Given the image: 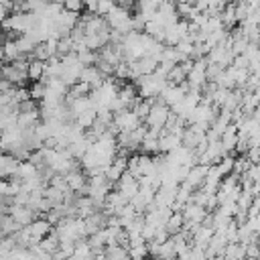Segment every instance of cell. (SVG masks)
I'll use <instances>...</instances> for the list:
<instances>
[{"label":"cell","mask_w":260,"mask_h":260,"mask_svg":"<svg viewBox=\"0 0 260 260\" xmlns=\"http://www.w3.org/2000/svg\"><path fill=\"white\" fill-rule=\"evenodd\" d=\"M136 65H138V69H140V73H152V71H154V67H156V61H154L152 57H148V55H144V57H140V59H136Z\"/></svg>","instance_id":"15"},{"label":"cell","mask_w":260,"mask_h":260,"mask_svg":"<svg viewBox=\"0 0 260 260\" xmlns=\"http://www.w3.org/2000/svg\"><path fill=\"white\" fill-rule=\"evenodd\" d=\"M43 73H45V61L30 59V61H28V67H26V77H28V81H39Z\"/></svg>","instance_id":"3"},{"label":"cell","mask_w":260,"mask_h":260,"mask_svg":"<svg viewBox=\"0 0 260 260\" xmlns=\"http://www.w3.org/2000/svg\"><path fill=\"white\" fill-rule=\"evenodd\" d=\"M83 45L89 49V51H98L102 45H106L104 41H102V37L98 35V32H93V35H85L83 37Z\"/></svg>","instance_id":"16"},{"label":"cell","mask_w":260,"mask_h":260,"mask_svg":"<svg viewBox=\"0 0 260 260\" xmlns=\"http://www.w3.org/2000/svg\"><path fill=\"white\" fill-rule=\"evenodd\" d=\"M183 213L181 211H171V215H169V219L165 221V230L169 232V234H177L179 230H181V225H183Z\"/></svg>","instance_id":"6"},{"label":"cell","mask_w":260,"mask_h":260,"mask_svg":"<svg viewBox=\"0 0 260 260\" xmlns=\"http://www.w3.org/2000/svg\"><path fill=\"white\" fill-rule=\"evenodd\" d=\"M2 51H4V61H8V63L24 55V53L18 51V47H16L14 41H4V43H2Z\"/></svg>","instance_id":"7"},{"label":"cell","mask_w":260,"mask_h":260,"mask_svg":"<svg viewBox=\"0 0 260 260\" xmlns=\"http://www.w3.org/2000/svg\"><path fill=\"white\" fill-rule=\"evenodd\" d=\"M6 213H10L20 225H28L35 219V209H30L28 205H10Z\"/></svg>","instance_id":"1"},{"label":"cell","mask_w":260,"mask_h":260,"mask_svg":"<svg viewBox=\"0 0 260 260\" xmlns=\"http://www.w3.org/2000/svg\"><path fill=\"white\" fill-rule=\"evenodd\" d=\"M8 14H10V12H8V10H6V6H4V4L0 2V20H4V18H6Z\"/></svg>","instance_id":"26"},{"label":"cell","mask_w":260,"mask_h":260,"mask_svg":"<svg viewBox=\"0 0 260 260\" xmlns=\"http://www.w3.org/2000/svg\"><path fill=\"white\" fill-rule=\"evenodd\" d=\"M63 8L73 10V12H81L83 10V0H61Z\"/></svg>","instance_id":"21"},{"label":"cell","mask_w":260,"mask_h":260,"mask_svg":"<svg viewBox=\"0 0 260 260\" xmlns=\"http://www.w3.org/2000/svg\"><path fill=\"white\" fill-rule=\"evenodd\" d=\"M128 256H130V258H144V256H148L146 242H144V244H138V246H130V248H128Z\"/></svg>","instance_id":"18"},{"label":"cell","mask_w":260,"mask_h":260,"mask_svg":"<svg viewBox=\"0 0 260 260\" xmlns=\"http://www.w3.org/2000/svg\"><path fill=\"white\" fill-rule=\"evenodd\" d=\"M65 177V183H67V187L75 193V191H79L81 187H83V183L87 181V177H85V173L81 171V169H71L69 173H65L63 175Z\"/></svg>","instance_id":"2"},{"label":"cell","mask_w":260,"mask_h":260,"mask_svg":"<svg viewBox=\"0 0 260 260\" xmlns=\"http://www.w3.org/2000/svg\"><path fill=\"white\" fill-rule=\"evenodd\" d=\"M28 93H30V98L32 100H41L43 98V93H45V85L41 83V81H32V85H28Z\"/></svg>","instance_id":"20"},{"label":"cell","mask_w":260,"mask_h":260,"mask_svg":"<svg viewBox=\"0 0 260 260\" xmlns=\"http://www.w3.org/2000/svg\"><path fill=\"white\" fill-rule=\"evenodd\" d=\"M51 55H53V53L49 51V47L45 45V41H43V43H37V45L32 47V53H30V57H32V59H39V61H47Z\"/></svg>","instance_id":"12"},{"label":"cell","mask_w":260,"mask_h":260,"mask_svg":"<svg viewBox=\"0 0 260 260\" xmlns=\"http://www.w3.org/2000/svg\"><path fill=\"white\" fill-rule=\"evenodd\" d=\"M232 65H234V67H248V59H246V55H244V53H242V55H234Z\"/></svg>","instance_id":"25"},{"label":"cell","mask_w":260,"mask_h":260,"mask_svg":"<svg viewBox=\"0 0 260 260\" xmlns=\"http://www.w3.org/2000/svg\"><path fill=\"white\" fill-rule=\"evenodd\" d=\"M0 240H2V232H0Z\"/></svg>","instance_id":"27"},{"label":"cell","mask_w":260,"mask_h":260,"mask_svg":"<svg viewBox=\"0 0 260 260\" xmlns=\"http://www.w3.org/2000/svg\"><path fill=\"white\" fill-rule=\"evenodd\" d=\"M140 236L144 238V242L152 240V236H154V225H150V223H146V221H144V225L140 228Z\"/></svg>","instance_id":"24"},{"label":"cell","mask_w":260,"mask_h":260,"mask_svg":"<svg viewBox=\"0 0 260 260\" xmlns=\"http://www.w3.org/2000/svg\"><path fill=\"white\" fill-rule=\"evenodd\" d=\"M95 67H98V71L104 75V77H110V75H114V65L112 63H108V61H104V59H95V63H93Z\"/></svg>","instance_id":"17"},{"label":"cell","mask_w":260,"mask_h":260,"mask_svg":"<svg viewBox=\"0 0 260 260\" xmlns=\"http://www.w3.org/2000/svg\"><path fill=\"white\" fill-rule=\"evenodd\" d=\"M244 154H246V158H248L250 162H258V156H260L258 144H254V146H248V150H246Z\"/></svg>","instance_id":"23"},{"label":"cell","mask_w":260,"mask_h":260,"mask_svg":"<svg viewBox=\"0 0 260 260\" xmlns=\"http://www.w3.org/2000/svg\"><path fill=\"white\" fill-rule=\"evenodd\" d=\"M77 61L81 65H93L95 59H98V51H89V49H83V51H77Z\"/></svg>","instance_id":"14"},{"label":"cell","mask_w":260,"mask_h":260,"mask_svg":"<svg viewBox=\"0 0 260 260\" xmlns=\"http://www.w3.org/2000/svg\"><path fill=\"white\" fill-rule=\"evenodd\" d=\"M179 144H181V136L169 132L167 136H160L158 138V152H169V150L177 148Z\"/></svg>","instance_id":"4"},{"label":"cell","mask_w":260,"mask_h":260,"mask_svg":"<svg viewBox=\"0 0 260 260\" xmlns=\"http://www.w3.org/2000/svg\"><path fill=\"white\" fill-rule=\"evenodd\" d=\"M114 0H98L95 2V14H100V16H104V14H108L112 8H114Z\"/></svg>","instance_id":"19"},{"label":"cell","mask_w":260,"mask_h":260,"mask_svg":"<svg viewBox=\"0 0 260 260\" xmlns=\"http://www.w3.org/2000/svg\"><path fill=\"white\" fill-rule=\"evenodd\" d=\"M93 120H95V108H87L85 112H81V114H77V116H75V124H77V126H81L83 130H85V128H89Z\"/></svg>","instance_id":"8"},{"label":"cell","mask_w":260,"mask_h":260,"mask_svg":"<svg viewBox=\"0 0 260 260\" xmlns=\"http://www.w3.org/2000/svg\"><path fill=\"white\" fill-rule=\"evenodd\" d=\"M37 173V167L26 158V160H18V165H16V171H14V175L16 177H20V179H26V177H30V175H35Z\"/></svg>","instance_id":"9"},{"label":"cell","mask_w":260,"mask_h":260,"mask_svg":"<svg viewBox=\"0 0 260 260\" xmlns=\"http://www.w3.org/2000/svg\"><path fill=\"white\" fill-rule=\"evenodd\" d=\"M246 258H252V260L260 258V248H258V242H250V244H246Z\"/></svg>","instance_id":"22"},{"label":"cell","mask_w":260,"mask_h":260,"mask_svg":"<svg viewBox=\"0 0 260 260\" xmlns=\"http://www.w3.org/2000/svg\"><path fill=\"white\" fill-rule=\"evenodd\" d=\"M138 152L156 154V152H158V138H148V136H144L142 142L138 144Z\"/></svg>","instance_id":"10"},{"label":"cell","mask_w":260,"mask_h":260,"mask_svg":"<svg viewBox=\"0 0 260 260\" xmlns=\"http://www.w3.org/2000/svg\"><path fill=\"white\" fill-rule=\"evenodd\" d=\"M185 77H187V75H185V71H183V69H181L177 63H175V65L169 69V73H167V77H165V79H167V83L177 85V83H179V81H183Z\"/></svg>","instance_id":"11"},{"label":"cell","mask_w":260,"mask_h":260,"mask_svg":"<svg viewBox=\"0 0 260 260\" xmlns=\"http://www.w3.org/2000/svg\"><path fill=\"white\" fill-rule=\"evenodd\" d=\"M57 2H61V0H57Z\"/></svg>","instance_id":"28"},{"label":"cell","mask_w":260,"mask_h":260,"mask_svg":"<svg viewBox=\"0 0 260 260\" xmlns=\"http://www.w3.org/2000/svg\"><path fill=\"white\" fill-rule=\"evenodd\" d=\"M14 43H16V47H18V51L20 53H24V55H30L32 53V47H35V43L28 39V37H24L22 32L14 39Z\"/></svg>","instance_id":"13"},{"label":"cell","mask_w":260,"mask_h":260,"mask_svg":"<svg viewBox=\"0 0 260 260\" xmlns=\"http://www.w3.org/2000/svg\"><path fill=\"white\" fill-rule=\"evenodd\" d=\"M106 24H108V22H106V18H104V16L93 14V16L83 24V30H85V35H93V32H100Z\"/></svg>","instance_id":"5"}]
</instances>
